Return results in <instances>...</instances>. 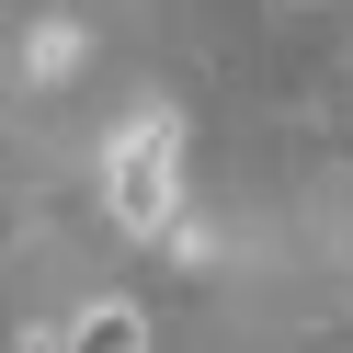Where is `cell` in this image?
<instances>
[{"instance_id": "obj_1", "label": "cell", "mask_w": 353, "mask_h": 353, "mask_svg": "<svg viewBox=\"0 0 353 353\" xmlns=\"http://www.w3.org/2000/svg\"><path fill=\"white\" fill-rule=\"evenodd\" d=\"M103 194L137 239H171V194H183V114H137L103 160Z\"/></svg>"}, {"instance_id": "obj_2", "label": "cell", "mask_w": 353, "mask_h": 353, "mask_svg": "<svg viewBox=\"0 0 353 353\" xmlns=\"http://www.w3.org/2000/svg\"><path fill=\"white\" fill-rule=\"evenodd\" d=\"M57 353H148V307L137 296H92L69 330H57Z\"/></svg>"}]
</instances>
